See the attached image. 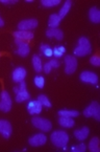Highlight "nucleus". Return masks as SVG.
I'll use <instances>...</instances> for the list:
<instances>
[{
  "label": "nucleus",
  "instance_id": "32",
  "mask_svg": "<svg viewBox=\"0 0 100 152\" xmlns=\"http://www.w3.org/2000/svg\"><path fill=\"white\" fill-rule=\"evenodd\" d=\"M49 64L51 65V67L52 68H58V66H60V61H58V59H56V58H54V59H51L50 60V62H49Z\"/></svg>",
  "mask_w": 100,
  "mask_h": 152
},
{
  "label": "nucleus",
  "instance_id": "33",
  "mask_svg": "<svg viewBox=\"0 0 100 152\" xmlns=\"http://www.w3.org/2000/svg\"><path fill=\"white\" fill-rule=\"evenodd\" d=\"M43 70H44L45 74H49V72H51V70H52V67H51V65L49 64V62L45 63L44 66H43Z\"/></svg>",
  "mask_w": 100,
  "mask_h": 152
},
{
  "label": "nucleus",
  "instance_id": "21",
  "mask_svg": "<svg viewBox=\"0 0 100 152\" xmlns=\"http://www.w3.org/2000/svg\"><path fill=\"white\" fill-rule=\"evenodd\" d=\"M32 65H33V68H35V70H36L37 72H42V69H43L42 60H41V58L38 56V55H33V57H32Z\"/></svg>",
  "mask_w": 100,
  "mask_h": 152
},
{
  "label": "nucleus",
  "instance_id": "29",
  "mask_svg": "<svg viewBox=\"0 0 100 152\" xmlns=\"http://www.w3.org/2000/svg\"><path fill=\"white\" fill-rule=\"evenodd\" d=\"M65 52H66V48L64 46H56L53 48V55L55 56L56 59L60 58L65 54Z\"/></svg>",
  "mask_w": 100,
  "mask_h": 152
},
{
  "label": "nucleus",
  "instance_id": "10",
  "mask_svg": "<svg viewBox=\"0 0 100 152\" xmlns=\"http://www.w3.org/2000/svg\"><path fill=\"white\" fill-rule=\"evenodd\" d=\"M47 142V137L43 133H38L35 134L33 137H29L28 143L30 146L32 147H39V146H43L45 145Z\"/></svg>",
  "mask_w": 100,
  "mask_h": 152
},
{
  "label": "nucleus",
  "instance_id": "34",
  "mask_svg": "<svg viewBox=\"0 0 100 152\" xmlns=\"http://www.w3.org/2000/svg\"><path fill=\"white\" fill-rule=\"evenodd\" d=\"M0 2L4 3V4H14V3H16L17 1H16V0H0Z\"/></svg>",
  "mask_w": 100,
  "mask_h": 152
},
{
  "label": "nucleus",
  "instance_id": "5",
  "mask_svg": "<svg viewBox=\"0 0 100 152\" xmlns=\"http://www.w3.org/2000/svg\"><path fill=\"white\" fill-rule=\"evenodd\" d=\"M31 123L35 127L38 129L42 130L44 132H48L52 129V124L51 122L47 119H43V118H39V116H35L31 119Z\"/></svg>",
  "mask_w": 100,
  "mask_h": 152
},
{
  "label": "nucleus",
  "instance_id": "30",
  "mask_svg": "<svg viewBox=\"0 0 100 152\" xmlns=\"http://www.w3.org/2000/svg\"><path fill=\"white\" fill-rule=\"evenodd\" d=\"M90 63H91L92 65H94V66H99L100 65V58L98 55H94V56H92V58L90 59Z\"/></svg>",
  "mask_w": 100,
  "mask_h": 152
},
{
  "label": "nucleus",
  "instance_id": "23",
  "mask_svg": "<svg viewBox=\"0 0 100 152\" xmlns=\"http://www.w3.org/2000/svg\"><path fill=\"white\" fill-rule=\"evenodd\" d=\"M89 149L92 152H99V139L98 137H93L89 143Z\"/></svg>",
  "mask_w": 100,
  "mask_h": 152
},
{
  "label": "nucleus",
  "instance_id": "12",
  "mask_svg": "<svg viewBox=\"0 0 100 152\" xmlns=\"http://www.w3.org/2000/svg\"><path fill=\"white\" fill-rule=\"evenodd\" d=\"M13 128L9 121L6 120H0V134L5 139H9L12 135Z\"/></svg>",
  "mask_w": 100,
  "mask_h": 152
},
{
  "label": "nucleus",
  "instance_id": "9",
  "mask_svg": "<svg viewBox=\"0 0 100 152\" xmlns=\"http://www.w3.org/2000/svg\"><path fill=\"white\" fill-rule=\"evenodd\" d=\"M15 43L16 45L18 46V49H17V54L21 57H26L28 56L29 52H30V47H29V44L26 42V41H22V40H18V39H15Z\"/></svg>",
  "mask_w": 100,
  "mask_h": 152
},
{
  "label": "nucleus",
  "instance_id": "19",
  "mask_svg": "<svg viewBox=\"0 0 100 152\" xmlns=\"http://www.w3.org/2000/svg\"><path fill=\"white\" fill-rule=\"evenodd\" d=\"M89 18L93 23L100 22V11L96 7H93L89 11Z\"/></svg>",
  "mask_w": 100,
  "mask_h": 152
},
{
  "label": "nucleus",
  "instance_id": "18",
  "mask_svg": "<svg viewBox=\"0 0 100 152\" xmlns=\"http://www.w3.org/2000/svg\"><path fill=\"white\" fill-rule=\"evenodd\" d=\"M58 124L64 128H72L74 126V124H75V122L70 116H60Z\"/></svg>",
  "mask_w": 100,
  "mask_h": 152
},
{
  "label": "nucleus",
  "instance_id": "15",
  "mask_svg": "<svg viewBox=\"0 0 100 152\" xmlns=\"http://www.w3.org/2000/svg\"><path fill=\"white\" fill-rule=\"evenodd\" d=\"M27 110L30 114H39L42 111V104L38 100L29 101V103L27 104Z\"/></svg>",
  "mask_w": 100,
  "mask_h": 152
},
{
  "label": "nucleus",
  "instance_id": "36",
  "mask_svg": "<svg viewBox=\"0 0 100 152\" xmlns=\"http://www.w3.org/2000/svg\"><path fill=\"white\" fill-rule=\"evenodd\" d=\"M3 55H4V54H3V53H1V52H0V57H2Z\"/></svg>",
  "mask_w": 100,
  "mask_h": 152
},
{
  "label": "nucleus",
  "instance_id": "8",
  "mask_svg": "<svg viewBox=\"0 0 100 152\" xmlns=\"http://www.w3.org/2000/svg\"><path fill=\"white\" fill-rule=\"evenodd\" d=\"M39 22L37 19H26V20H22L19 22L18 29L19 31H30L31 29H35L38 26Z\"/></svg>",
  "mask_w": 100,
  "mask_h": 152
},
{
  "label": "nucleus",
  "instance_id": "2",
  "mask_svg": "<svg viewBox=\"0 0 100 152\" xmlns=\"http://www.w3.org/2000/svg\"><path fill=\"white\" fill-rule=\"evenodd\" d=\"M92 47L91 43H90L89 39L86 37H81L78 39V45L75 49H74V54L77 57H83L87 56L91 53Z\"/></svg>",
  "mask_w": 100,
  "mask_h": 152
},
{
  "label": "nucleus",
  "instance_id": "13",
  "mask_svg": "<svg viewBox=\"0 0 100 152\" xmlns=\"http://www.w3.org/2000/svg\"><path fill=\"white\" fill-rule=\"evenodd\" d=\"M12 77H13V81L16 83H20L22 81H24L25 77H26V70H25L24 67L19 66L16 67L14 69L13 74H12Z\"/></svg>",
  "mask_w": 100,
  "mask_h": 152
},
{
  "label": "nucleus",
  "instance_id": "1",
  "mask_svg": "<svg viewBox=\"0 0 100 152\" xmlns=\"http://www.w3.org/2000/svg\"><path fill=\"white\" fill-rule=\"evenodd\" d=\"M50 140H51V143L55 147L65 148L67 146V144H68V142H69V134L63 131V130H56V131L51 133Z\"/></svg>",
  "mask_w": 100,
  "mask_h": 152
},
{
  "label": "nucleus",
  "instance_id": "26",
  "mask_svg": "<svg viewBox=\"0 0 100 152\" xmlns=\"http://www.w3.org/2000/svg\"><path fill=\"white\" fill-rule=\"evenodd\" d=\"M38 101L40 102L41 104H42V106H45V107L49 108L51 107V102L49 101V99L47 98L46 96H44V94H41V96H38Z\"/></svg>",
  "mask_w": 100,
  "mask_h": 152
},
{
  "label": "nucleus",
  "instance_id": "24",
  "mask_svg": "<svg viewBox=\"0 0 100 152\" xmlns=\"http://www.w3.org/2000/svg\"><path fill=\"white\" fill-rule=\"evenodd\" d=\"M79 114L77 110H68V109H63L58 111V115L60 116H70V118H75Z\"/></svg>",
  "mask_w": 100,
  "mask_h": 152
},
{
  "label": "nucleus",
  "instance_id": "17",
  "mask_svg": "<svg viewBox=\"0 0 100 152\" xmlns=\"http://www.w3.org/2000/svg\"><path fill=\"white\" fill-rule=\"evenodd\" d=\"M89 133H90V129L85 126V127L80 128V129H76L74 131V137H76V140L82 142L89 137Z\"/></svg>",
  "mask_w": 100,
  "mask_h": 152
},
{
  "label": "nucleus",
  "instance_id": "20",
  "mask_svg": "<svg viewBox=\"0 0 100 152\" xmlns=\"http://www.w3.org/2000/svg\"><path fill=\"white\" fill-rule=\"evenodd\" d=\"M60 21H62V18L58 16V14H52V15H50L48 21L49 28H56L60 25Z\"/></svg>",
  "mask_w": 100,
  "mask_h": 152
},
{
  "label": "nucleus",
  "instance_id": "31",
  "mask_svg": "<svg viewBox=\"0 0 100 152\" xmlns=\"http://www.w3.org/2000/svg\"><path fill=\"white\" fill-rule=\"evenodd\" d=\"M86 149H87V147H86L85 144H78L77 146H75V147H72V151H75V152H85Z\"/></svg>",
  "mask_w": 100,
  "mask_h": 152
},
{
  "label": "nucleus",
  "instance_id": "6",
  "mask_svg": "<svg viewBox=\"0 0 100 152\" xmlns=\"http://www.w3.org/2000/svg\"><path fill=\"white\" fill-rule=\"evenodd\" d=\"M12 98L9 96V94L6 90L3 89L2 92L0 94V110L3 112H9L12 109Z\"/></svg>",
  "mask_w": 100,
  "mask_h": 152
},
{
  "label": "nucleus",
  "instance_id": "3",
  "mask_svg": "<svg viewBox=\"0 0 100 152\" xmlns=\"http://www.w3.org/2000/svg\"><path fill=\"white\" fill-rule=\"evenodd\" d=\"M15 92H16V101L18 103H22L24 101H27L30 99V94L26 89V83L24 81L20 82V84L18 85V87H15Z\"/></svg>",
  "mask_w": 100,
  "mask_h": 152
},
{
  "label": "nucleus",
  "instance_id": "7",
  "mask_svg": "<svg viewBox=\"0 0 100 152\" xmlns=\"http://www.w3.org/2000/svg\"><path fill=\"white\" fill-rule=\"evenodd\" d=\"M65 64H66L65 72H66L67 75H72L76 72V68H77V60H76L75 57L66 56L65 57Z\"/></svg>",
  "mask_w": 100,
  "mask_h": 152
},
{
  "label": "nucleus",
  "instance_id": "25",
  "mask_svg": "<svg viewBox=\"0 0 100 152\" xmlns=\"http://www.w3.org/2000/svg\"><path fill=\"white\" fill-rule=\"evenodd\" d=\"M41 52L44 54L45 57H48V58H50V57L53 55V49L47 44L41 45Z\"/></svg>",
  "mask_w": 100,
  "mask_h": 152
},
{
  "label": "nucleus",
  "instance_id": "22",
  "mask_svg": "<svg viewBox=\"0 0 100 152\" xmlns=\"http://www.w3.org/2000/svg\"><path fill=\"white\" fill-rule=\"evenodd\" d=\"M71 5H72V1L71 0H67L66 2H65V4H64V7L60 9V13H58V16H60V18H64L65 16L67 15V14L69 13V11H70V9H71Z\"/></svg>",
  "mask_w": 100,
  "mask_h": 152
},
{
  "label": "nucleus",
  "instance_id": "27",
  "mask_svg": "<svg viewBox=\"0 0 100 152\" xmlns=\"http://www.w3.org/2000/svg\"><path fill=\"white\" fill-rule=\"evenodd\" d=\"M43 7H55V5H58L60 3V0H42L41 1Z\"/></svg>",
  "mask_w": 100,
  "mask_h": 152
},
{
  "label": "nucleus",
  "instance_id": "4",
  "mask_svg": "<svg viewBox=\"0 0 100 152\" xmlns=\"http://www.w3.org/2000/svg\"><path fill=\"white\" fill-rule=\"evenodd\" d=\"M83 115L86 118H95L96 121L100 120V106L98 104V102L93 101L85 110H83Z\"/></svg>",
  "mask_w": 100,
  "mask_h": 152
},
{
  "label": "nucleus",
  "instance_id": "11",
  "mask_svg": "<svg viewBox=\"0 0 100 152\" xmlns=\"http://www.w3.org/2000/svg\"><path fill=\"white\" fill-rule=\"evenodd\" d=\"M80 80L85 83H90L93 85H97L98 84V77L95 72H82L79 76Z\"/></svg>",
  "mask_w": 100,
  "mask_h": 152
},
{
  "label": "nucleus",
  "instance_id": "28",
  "mask_svg": "<svg viewBox=\"0 0 100 152\" xmlns=\"http://www.w3.org/2000/svg\"><path fill=\"white\" fill-rule=\"evenodd\" d=\"M33 83L38 88H43L45 85V79L42 76H36L33 79Z\"/></svg>",
  "mask_w": 100,
  "mask_h": 152
},
{
  "label": "nucleus",
  "instance_id": "14",
  "mask_svg": "<svg viewBox=\"0 0 100 152\" xmlns=\"http://www.w3.org/2000/svg\"><path fill=\"white\" fill-rule=\"evenodd\" d=\"M15 39H18V40H22V41H26L28 42L29 40L33 38V33L32 31H15L13 34Z\"/></svg>",
  "mask_w": 100,
  "mask_h": 152
},
{
  "label": "nucleus",
  "instance_id": "16",
  "mask_svg": "<svg viewBox=\"0 0 100 152\" xmlns=\"http://www.w3.org/2000/svg\"><path fill=\"white\" fill-rule=\"evenodd\" d=\"M46 36L48 38H55L56 40L60 41L64 38V33L60 28H48L46 31Z\"/></svg>",
  "mask_w": 100,
  "mask_h": 152
},
{
  "label": "nucleus",
  "instance_id": "35",
  "mask_svg": "<svg viewBox=\"0 0 100 152\" xmlns=\"http://www.w3.org/2000/svg\"><path fill=\"white\" fill-rule=\"evenodd\" d=\"M4 26V21H3V19L0 17V27H3Z\"/></svg>",
  "mask_w": 100,
  "mask_h": 152
}]
</instances>
